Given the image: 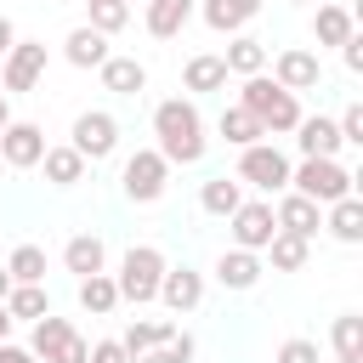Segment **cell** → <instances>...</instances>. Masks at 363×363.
<instances>
[{"label": "cell", "mask_w": 363, "mask_h": 363, "mask_svg": "<svg viewBox=\"0 0 363 363\" xmlns=\"http://www.w3.org/2000/svg\"><path fill=\"white\" fill-rule=\"evenodd\" d=\"M153 136H159L164 164H199V159H204V147H210L204 119H199V108H193L187 96H170V102H159V108H153Z\"/></svg>", "instance_id": "6da1fadb"}, {"label": "cell", "mask_w": 363, "mask_h": 363, "mask_svg": "<svg viewBox=\"0 0 363 363\" xmlns=\"http://www.w3.org/2000/svg\"><path fill=\"white\" fill-rule=\"evenodd\" d=\"M238 102L261 119V130L267 136H284V130H295L301 125V102H295V91H284L278 79H267V74H250L244 79V91H238Z\"/></svg>", "instance_id": "7a4b0ae2"}, {"label": "cell", "mask_w": 363, "mask_h": 363, "mask_svg": "<svg viewBox=\"0 0 363 363\" xmlns=\"http://www.w3.org/2000/svg\"><path fill=\"white\" fill-rule=\"evenodd\" d=\"M289 187L306 193L312 204H335V199H346L357 187V176L340 159H301V164H289Z\"/></svg>", "instance_id": "3957f363"}, {"label": "cell", "mask_w": 363, "mask_h": 363, "mask_svg": "<svg viewBox=\"0 0 363 363\" xmlns=\"http://www.w3.org/2000/svg\"><path fill=\"white\" fill-rule=\"evenodd\" d=\"M159 278H164V255L153 250V244H130L125 250V261H119V301H136V306H147L153 295H159Z\"/></svg>", "instance_id": "277c9868"}, {"label": "cell", "mask_w": 363, "mask_h": 363, "mask_svg": "<svg viewBox=\"0 0 363 363\" xmlns=\"http://www.w3.org/2000/svg\"><path fill=\"white\" fill-rule=\"evenodd\" d=\"M164 182H170V164H164L159 147H136V153L125 159V170H119V187H125L130 204H153V199H164Z\"/></svg>", "instance_id": "5b68a950"}, {"label": "cell", "mask_w": 363, "mask_h": 363, "mask_svg": "<svg viewBox=\"0 0 363 363\" xmlns=\"http://www.w3.org/2000/svg\"><path fill=\"white\" fill-rule=\"evenodd\" d=\"M238 182H250L261 193H284L289 187V159L272 142H250V147H238Z\"/></svg>", "instance_id": "8992f818"}, {"label": "cell", "mask_w": 363, "mask_h": 363, "mask_svg": "<svg viewBox=\"0 0 363 363\" xmlns=\"http://www.w3.org/2000/svg\"><path fill=\"white\" fill-rule=\"evenodd\" d=\"M45 57H51V51H45V40H17V45L0 57V62H6V68H0L6 96H11V91H34V85L45 79Z\"/></svg>", "instance_id": "52a82bcc"}, {"label": "cell", "mask_w": 363, "mask_h": 363, "mask_svg": "<svg viewBox=\"0 0 363 363\" xmlns=\"http://www.w3.org/2000/svg\"><path fill=\"white\" fill-rule=\"evenodd\" d=\"M68 147H79V153H85V164L108 159V153L119 147V119H113V113H102V108H85V113L74 119V142H68Z\"/></svg>", "instance_id": "ba28073f"}, {"label": "cell", "mask_w": 363, "mask_h": 363, "mask_svg": "<svg viewBox=\"0 0 363 363\" xmlns=\"http://www.w3.org/2000/svg\"><path fill=\"white\" fill-rule=\"evenodd\" d=\"M227 221H233V244H238V250H255V255H261V250H267V238L278 233V221H272V204H267V199H244Z\"/></svg>", "instance_id": "9c48e42d"}, {"label": "cell", "mask_w": 363, "mask_h": 363, "mask_svg": "<svg viewBox=\"0 0 363 363\" xmlns=\"http://www.w3.org/2000/svg\"><path fill=\"white\" fill-rule=\"evenodd\" d=\"M40 153H45V130H40L34 119H11V125L0 130V159H6V170H34Z\"/></svg>", "instance_id": "30bf717a"}, {"label": "cell", "mask_w": 363, "mask_h": 363, "mask_svg": "<svg viewBox=\"0 0 363 363\" xmlns=\"http://www.w3.org/2000/svg\"><path fill=\"white\" fill-rule=\"evenodd\" d=\"M272 79L284 85V91H318V79H323V68H318V51H306V45H289V51H278L272 57Z\"/></svg>", "instance_id": "8fae6325"}, {"label": "cell", "mask_w": 363, "mask_h": 363, "mask_svg": "<svg viewBox=\"0 0 363 363\" xmlns=\"http://www.w3.org/2000/svg\"><path fill=\"white\" fill-rule=\"evenodd\" d=\"M272 221H278V233H295V238H312V233L323 227V204H312L306 193H295V187H284V199L272 204Z\"/></svg>", "instance_id": "7c38bea8"}, {"label": "cell", "mask_w": 363, "mask_h": 363, "mask_svg": "<svg viewBox=\"0 0 363 363\" xmlns=\"http://www.w3.org/2000/svg\"><path fill=\"white\" fill-rule=\"evenodd\" d=\"M295 142H301V159H335V153L346 147V142H340V125L323 119V113H301Z\"/></svg>", "instance_id": "4fadbf2b"}, {"label": "cell", "mask_w": 363, "mask_h": 363, "mask_svg": "<svg viewBox=\"0 0 363 363\" xmlns=\"http://www.w3.org/2000/svg\"><path fill=\"white\" fill-rule=\"evenodd\" d=\"M153 301H164L170 312H193V306L204 301V272H193V267H164Z\"/></svg>", "instance_id": "5bb4252c"}, {"label": "cell", "mask_w": 363, "mask_h": 363, "mask_svg": "<svg viewBox=\"0 0 363 363\" xmlns=\"http://www.w3.org/2000/svg\"><path fill=\"white\" fill-rule=\"evenodd\" d=\"M216 284L221 289H255L261 284V255L255 250H221V261H216Z\"/></svg>", "instance_id": "9a60e30c"}, {"label": "cell", "mask_w": 363, "mask_h": 363, "mask_svg": "<svg viewBox=\"0 0 363 363\" xmlns=\"http://www.w3.org/2000/svg\"><path fill=\"white\" fill-rule=\"evenodd\" d=\"M62 267H68L74 278H91V272L108 267V244H102L96 233H74V238L62 244Z\"/></svg>", "instance_id": "2e32d148"}, {"label": "cell", "mask_w": 363, "mask_h": 363, "mask_svg": "<svg viewBox=\"0 0 363 363\" xmlns=\"http://www.w3.org/2000/svg\"><path fill=\"white\" fill-rule=\"evenodd\" d=\"M96 74H102V85H108L113 96H136V91H147V68H142L136 57H113V51H108Z\"/></svg>", "instance_id": "e0dca14e"}, {"label": "cell", "mask_w": 363, "mask_h": 363, "mask_svg": "<svg viewBox=\"0 0 363 363\" xmlns=\"http://www.w3.org/2000/svg\"><path fill=\"white\" fill-rule=\"evenodd\" d=\"M193 11H199V0H147V34L153 40H176Z\"/></svg>", "instance_id": "ac0fdd59"}, {"label": "cell", "mask_w": 363, "mask_h": 363, "mask_svg": "<svg viewBox=\"0 0 363 363\" xmlns=\"http://www.w3.org/2000/svg\"><path fill=\"white\" fill-rule=\"evenodd\" d=\"M329 216H323V227L340 238V244H363V199L357 193H346V199H335V204H323Z\"/></svg>", "instance_id": "d6986e66"}, {"label": "cell", "mask_w": 363, "mask_h": 363, "mask_svg": "<svg viewBox=\"0 0 363 363\" xmlns=\"http://www.w3.org/2000/svg\"><path fill=\"white\" fill-rule=\"evenodd\" d=\"M62 57H68L74 68H102V57H108V34H96L91 23H79V28L62 40Z\"/></svg>", "instance_id": "ffe728a7"}, {"label": "cell", "mask_w": 363, "mask_h": 363, "mask_svg": "<svg viewBox=\"0 0 363 363\" xmlns=\"http://www.w3.org/2000/svg\"><path fill=\"white\" fill-rule=\"evenodd\" d=\"M221 62H227V74H238V79L267 74V45H261V40H250V34H233V40H227V51H221Z\"/></svg>", "instance_id": "44dd1931"}, {"label": "cell", "mask_w": 363, "mask_h": 363, "mask_svg": "<svg viewBox=\"0 0 363 363\" xmlns=\"http://www.w3.org/2000/svg\"><path fill=\"white\" fill-rule=\"evenodd\" d=\"M40 164H45V182H51V187H74V182H85V153L68 147V142H62V147H45Z\"/></svg>", "instance_id": "7402d4cb"}, {"label": "cell", "mask_w": 363, "mask_h": 363, "mask_svg": "<svg viewBox=\"0 0 363 363\" xmlns=\"http://www.w3.org/2000/svg\"><path fill=\"white\" fill-rule=\"evenodd\" d=\"M182 85H187V91H227V62H221L216 51H199V57H187Z\"/></svg>", "instance_id": "603a6c76"}, {"label": "cell", "mask_w": 363, "mask_h": 363, "mask_svg": "<svg viewBox=\"0 0 363 363\" xmlns=\"http://www.w3.org/2000/svg\"><path fill=\"white\" fill-rule=\"evenodd\" d=\"M216 130L233 142V147H250V142H267V130H261V119L244 108V102H233V108H221V119H216Z\"/></svg>", "instance_id": "cb8c5ba5"}, {"label": "cell", "mask_w": 363, "mask_h": 363, "mask_svg": "<svg viewBox=\"0 0 363 363\" xmlns=\"http://www.w3.org/2000/svg\"><path fill=\"white\" fill-rule=\"evenodd\" d=\"M74 335V323L68 318H57V312H45V318H34V335H28V352L40 357V363H51L57 352H62V340Z\"/></svg>", "instance_id": "d4e9b609"}, {"label": "cell", "mask_w": 363, "mask_h": 363, "mask_svg": "<svg viewBox=\"0 0 363 363\" xmlns=\"http://www.w3.org/2000/svg\"><path fill=\"white\" fill-rule=\"evenodd\" d=\"M79 306L91 312V318H102V312H113L119 306V284H113V272L102 267V272H91V278H79Z\"/></svg>", "instance_id": "484cf974"}, {"label": "cell", "mask_w": 363, "mask_h": 363, "mask_svg": "<svg viewBox=\"0 0 363 363\" xmlns=\"http://www.w3.org/2000/svg\"><path fill=\"white\" fill-rule=\"evenodd\" d=\"M6 312H11V323H17V318H23V323L45 318V312H51L45 284H11V289H6Z\"/></svg>", "instance_id": "4316f807"}, {"label": "cell", "mask_w": 363, "mask_h": 363, "mask_svg": "<svg viewBox=\"0 0 363 363\" xmlns=\"http://www.w3.org/2000/svg\"><path fill=\"white\" fill-rule=\"evenodd\" d=\"M312 34H318V45H340L346 34H357V17H352L346 6H318V17H312Z\"/></svg>", "instance_id": "83f0119b"}, {"label": "cell", "mask_w": 363, "mask_h": 363, "mask_svg": "<svg viewBox=\"0 0 363 363\" xmlns=\"http://www.w3.org/2000/svg\"><path fill=\"white\" fill-rule=\"evenodd\" d=\"M199 204H204L210 216H233V210L244 204V182H238V176H216V182H204Z\"/></svg>", "instance_id": "f1b7e54d"}, {"label": "cell", "mask_w": 363, "mask_h": 363, "mask_svg": "<svg viewBox=\"0 0 363 363\" xmlns=\"http://www.w3.org/2000/svg\"><path fill=\"white\" fill-rule=\"evenodd\" d=\"M267 255H272V267H278V272H301V267H306V255H312V238L272 233V238H267Z\"/></svg>", "instance_id": "f546056e"}, {"label": "cell", "mask_w": 363, "mask_h": 363, "mask_svg": "<svg viewBox=\"0 0 363 363\" xmlns=\"http://www.w3.org/2000/svg\"><path fill=\"white\" fill-rule=\"evenodd\" d=\"M6 272H11V284H45V250L40 244H17L6 255Z\"/></svg>", "instance_id": "4dcf8cb0"}, {"label": "cell", "mask_w": 363, "mask_h": 363, "mask_svg": "<svg viewBox=\"0 0 363 363\" xmlns=\"http://www.w3.org/2000/svg\"><path fill=\"white\" fill-rule=\"evenodd\" d=\"M164 335H176V329H170V323H159V318H147V323H130V329L119 335V346H125V352L142 363V357H147V352H153Z\"/></svg>", "instance_id": "1f68e13d"}, {"label": "cell", "mask_w": 363, "mask_h": 363, "mask_svg": "<svg viewBox=\"0 0 363 363\" xmlns=\"http://www.w3.org/2000/svg\"><path fill=\"white\" fill-rule=\"evenodd\" d=\"M329 340H335V357H363V318L357 312H340L335 329H329Z\"/></svg>", "instance_id": "d6a6232c"}, {"label": "cell", "mask_w": 363, "mask_h": 363, "mask_svg": "<svg viewBox=\"0 0 363 363\" xmlns=\"http://www.w3.org/2000/svg\"><path fill=\"white\" fill-rule=\"evenodd\" d=\"M193 352H199V346H193V335H187V329H176V335H164L142 363H193Z\"/></svg>", "instance_id": "836d02e7"}, {"label": "cell", "mask_w": 363, "mask_h": 363, "mask_svg": "<svg viewBox=\"0 0 363 363\" xmlns=\"http://www.w3.org/2000/svg\"><path fill=\"white\" fill-rule=\"evenodd\" d=\"M85 6H91V28L96 34H119L130 23V6L125 0H85Z\"/></svg>", "instance_id": "e575fe53"}, {"label": "cell", "mask_w": 363, "mask_h": 363, "mask_svg": "<svg viewBox=\"0 0 363 363\" xmlns=\"http://www.w3.org/2000/svg\"><path fill=\"white\" fill-rule=\"evenodd\" d=\"M199 17H204L216 34H238V28H244V17L233 11V0H199Z\"/></svg>", "instance_id": "d590c367"}, {"label": "cell", "mask_w": 363, "mask_h": 363, "mask_svg": "<svg viewBox=\"0 0 363 363\" xmlns=\"http://www.w3.org/2000/svg\"><path fill=\"white\" fill-rule=\"evenodd\" d=\"M272 363H318V340H301V335H295V340H284V346H278V357H272Z\"/></svg>", "instance_id": "8d00e7d4"}, {"label": "cell", "mask_w": 363, "mask_h": 363, "mask_svg": "<svg viewBox=\"0 0 363 363\" xmlns=\"http://www.w3.org/2000/svg\"><path fill=\"white\" fill-rule=\"evenodd\" d=\"M335 125H340V142H352V147H363V102H352V108H346V113H340Z\"/></svg>", "instance_id": "74e56055"}, {"label": "cell", "mask_w": 363, "mask_h": 363, "mask_svg": "<svg viewBox=\"0 0 363 363\" xmlns=\"http://www.w3.org/2000/svg\"><path fill=\"white\" fill-rule=\"evenodd\" d=\"M85 357H91V340H85V335H79V329H74V335H68V340H62V352H57V357H51V363H85Z\"/></svg>", "instance_id": "f35d334b"}, {"label": "cell", "mask_w": 363, "mask_h": 363, "mask_svg": "<svg viewBox=\"0 0 363 363\" xmlns=\"http://www.w3.org/2000/svg\"><path fill=\"white\" fill-rule=\"evenodd\" d=\"M85 363H136V357H130V352H125V346H119V340H96V346H91V357H85Z\"/></svg>", "instance_id": "ab89813d"}, {"label": "cell", "mask_w": 363, "mask_h": 363, "mask_svg": "<svg viewBox=\"0 0 363 363\" xmlns=\"http://www.w3.org/2000/svg\"><path fill=\"white\" fill-rule=\"evenodd\" d=\"M340 62H346L352 74H363V34H346V40H340Z\"/></svg>", "instance_id": "60d3db41"}, {"label": "cell", "mask_w": 363, "mask_h": 363, "mask_svg": "<svg viewBox=\"0 0 363 363\" xmlns=\"http://www.w3.org/2000/svg\"><path fill=\"white\" fill-rule=\"evenodd\" d=\"M0 363H40L28 346H11V340H0Z\"/></svg>", "instance_id": "b9f144b4"}, {"label": "cell", "mask_w": 363, "mask_h": 363, "mask_svg": "<svg viewBox=\"0 0 363 363\" xmlns=\"http://www.w3.org/2000/svg\"><path fill=\"white\" fill-rule=\"evenodd\" d=\"M17 45V28H11V17H0V57Z\"/></svg>", "instance_id": "7bdbcfd3"}, {"label": "cell", "mask_w": 363, "mask_h": 363, "mask_svg": "<svg viewBox=\"0 0 363 363\" xmlns=\"http://www.w3.org/2000/svg\"><path fill=\"white\" fill-rule=\"evenodd\" d=\"M233 11H238V17H244V23H250V17H255V11H261V0H233Z\"/></svg>", "instance_id": "ee69618b"}, {"label": "cell", "mask_w": 363, "mask_h": 363, "mask_svg": "<svg viewBox=\"0 0 363 363\" xmlns=\"http://www.w3.org/2000/svg\"><path fill=\"white\" fill-rule=\"evenodd\" d=\"M6 125H11V96L0 91V130H6Z\"/></svg>", "instance_id": "f6af8a7d"}, {"label": "cell", "mask_w": 363, "mask_h": 363, "mask_svg": "<svg viewBox=\"0 0 363 363\" xmlns=\"http://www.w3.org/2000/svg\"><path fill=\"white\" fill-rule=\"evenodd\" d=\"M6 289H11V272H6V267H0V301H6Z\"/></svg>", "instance_id": "bcb514c9"}, {"label": "cell", "mask_w": 363, "mask_h": 363, "mask_svg": "<svg viewBox=\"0 0 363 363\" xmlns=\"http://www.w3.org/2000/svg\"><path fill=\"white\" fill-rule=\"evenodd\" d=\"M335 363H363V357H335Z\"/></svg>", "instance_id": "7dc6e473"}, {"label": "cell", "mask_w": 363, "mask_h": 363, "mask_svg": "<svg viewBox=\"0 0 363 363\" xmlns=\"http://www.w3.org/2000/svg\"><path fill=\"white\" fill-rule=\"evenodd\" d=\"M295 6H306V0H295Z\"/></svg>", "instance_id": "c3c4849f"}, {"label": "cell", "mask_w": 363, "mask_h": 363, "mask_svg": "<svg viewBox=\"0 0 363 363\" xmlns=\"http://www.w3.org/2000/svg\"><path fill=\"white\" fill-rule=\"evenodd\" d=\"M0 170H6V159H0Z\"/></svg>", "instance_id": "681fc988"}]
</instances>
